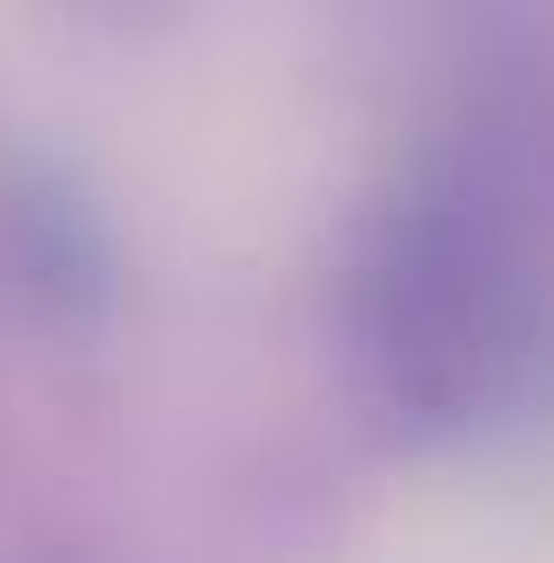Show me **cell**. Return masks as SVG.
<instances>
[{"instance_id":"obj_1","label":"cell","mask_w":554,"mask_h":563,"mask_svg":"<svg viewBox=\"0 0 554 563\" xmlns=\"http://www.w3.org/2000/svg\"><path fill=\"white\" fill-rule=\"evenodd\" d=\"M502 339V269L459 225L399 234L381 269V355L408 373L424 399H459L477 364Z\"/></svg>"}]
</instances>
